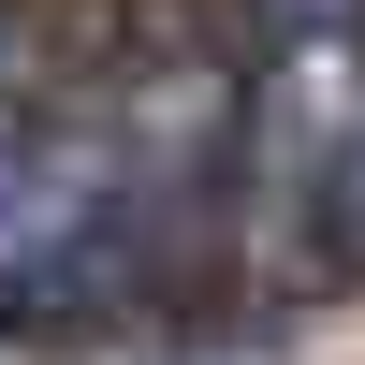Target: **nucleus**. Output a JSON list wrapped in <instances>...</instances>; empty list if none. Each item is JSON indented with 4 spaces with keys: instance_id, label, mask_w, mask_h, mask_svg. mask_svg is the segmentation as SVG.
Segmentation results:
<instances>
[{
    "instance_id": "nucleus-1",
    "label": "nucleus",
    "mask_w": 365,
    "mask_h": 365,
    "mask_svg": "<svg viewBox=\"0 0 365 365\" xmlns=\"http://www.w3.org/2000/svg\"><path fill=\"white\" fill-rule=\"evenodd\" d=\"M132 161L88 117H29L0 103V322H88V292H117L132 263Z\"/></svg>"
},
{
    "instance_id": "nucleus-2",
    "label": "nucleus",
    "mask_w": 365,
    "mask_h": 365,
    "mask_svg": "<svg viewBox=\"0 0 365 365\" xmlns=\"http://www.w3.org/2000/svg\"><path fill=\"white\" fill-rule=\"evenodd\" d=\"M322 249H336V263H365V132L322 161Z\"/></svg>"
}]
</instances>
